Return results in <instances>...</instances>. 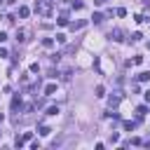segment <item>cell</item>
<instances>
[{"label":"cell","mask_w":150,"mask_h":150,"mask_svg":"<svg viewBox=\"0 0 150 150\" xmlns=\"http://www.w3.org/2000/svg\"><path fill=\"white\" fill-rule=\"evenodd\" d=\"M19 108H21V96H14L12 99V112H16Z\"/></svg>","instance_id":"5"},{"label":"cell","mask_w":150,"mask_h":150,"mask_svg":"<svg viewBox=\"0 0 150 150\" xmlns=\"http://www.w3.org/2000/svg\"><path fill=\"white\" fill-rule=\"evenodd\" d=\"M28 14H31V10H28V7H19V16H21V19H26Z\"/></svg>","instance_id":"11"},{"label":"cell","mask_w":150,"mask_h":150,"mask_svg":"<svg viewBox=\"0 0 150 150\" xmlns=\"http://www.w3.org/2000/svg\"><path fill=\"white\" fill-rule=\"evenodd\" d=\"M141 38H143L141 33H134V35H131V42H138V40H141Z\"/></svg>","instance_id":"19"},{"label":"cell","mask_w":150,"mask_h":150,"mask_svg":"<svg viewBox=\"0 0 150 150\" xmlns=\"http://www.w3.org/2000/svg\"><path fill=\"white\" fill-rule=\"evenodd\" d=\"M56 42H61V45H63V42H66V35H63V33H59V35H56Z\"/></svg>","instance_id":"20"},{"label":"cell","mask_w":150,"mask_h":150,"mask_svg":"<svg viewBox=\"0 0 150 150\" xmlns=\"http://www.w3.org/2000/svg\"><path fill=\"white\" fill-rule=\"evenodd\" d=\"M122 101V91H112V96L108 99V103H110V108H115L117 103Z\"/></svg>","instance_id":"2"},{"label":"cell","mask_w":150,"mask_h":150,"mask_svg":"<svg viewBox=\"0 0 150 150\" xmlns=\"http://www.w3.org/2000/svg\"><path fill=\"white\" fill-rule=\"evenodd\" d=\"M49 134H52V129L47 124H40V136H49Z\"/></svg>","instance_id":"8"},{"label":"cell","mask_w":150,"mask_h":150,"mask_svg":"<svg viewBox=\"0 0 150 150\" xmlns=\"http://www.w3.org/2000/svg\"><path fill=\"white\" fill-rule=\"evenodd\" d=\"M96 96H106V87H103V85L96 87Z\"/></svg>","instance_id":"16"},{"label":"cell","mask_w":150,"mask_h":150,"mask_svg":"<svg viewBox=\"0 0 150 150\" xmlns=\"http://www.w3.org/2000/svg\"><path fill=\"white\" fill-rule=\"evenodd\" d=\"M145 101H148V103H150V91H145Z\"/></svg>","instance_id":"24"},{"label":"cell","mask_w":150,"mask_h":150,"mask_svg":"<svg viewBox=\"0 0 150 150\" xmlns=\"http://www.w3.org/2000/svg\"><path fill=\"white\" fill-rule=\"evenodd\" d=\"M7 3H10V5H14V3H19V0H7Z\"/></svg>","instance_id":"26"},{"label":"cell","mask_w":150,"mask_h":150,"mask_svg":"<svg viewBox=\"0 0 150 150\" xmlns=\"http://www.w3.org/2000/svg\"><path fill=\"white\" fill-rule=\"evenodd\" d=\"M61 143H63V136H59V138H54V141H52V148H59Z\"/></svg>","instance_id":"17"},{"label":"cell","mask_w":150,"mask_h":150,"mask_svg":"<svg viewBox=\"0 0 150 150\" xmlns=\"http://www.w3.org/2000/svg\"><path fill=\"white\" fill-rule=\"evenodd\" d=\"M110 38H112V40H117V42H120V40H124V38H122V31H120V28H112V31H110Z\"/></svg>","instance_id":"4"},{"label":"cell","mask_w":150,"mask_h":150,"mask_svg":"<svg viewBox=\"0 0 150 150\" xmlns=\"http://www.w3.org/2000/svg\"><path fill=\"white\" fill-rule=\"evenodd\" d=\"M85 24H87V21H73V24H68V26H70V31H80V28H85Z\"/></svg>","instance_id":"6"},{"label":"cell","mask_w":150,"mask_h":150,"mask_svg":"<svg viewBox=\"0 0 150 150\" xmlns=\"http://www.w3.org/2000/svg\"><path fill=\"white\" fill-rule=\"evenodd\" d=\"M21 138H24V141H31V138H33V131H26V134H24Z\"/></svg>","instance_id":"22"},{"label":"cell","mask_w":150,"mask_h":150,"mask_svg":"<svg viewBox=\"0 0 150 150\" xmlns=\"http://www.w3.org/2000/svg\"><path fill=\"white\" fill-rule=\"evenodd\" d=\"M52 94H56V85H54V82L45 87V96H52Z\"/></svg>","instance_id":"7"},{"label":"cell","mask_w":150,"mask_h":150,"mask_svg":"<svg viewBox=\"0 0 150 150\" xmlns=\"http://www.w3.org/2000/svg\"><path fill=\"white\" fill-rule=\"evenodd\" d=\"M0 122H3V115H0Z\"/></svg>","instance_id":"27"},{"label":"cell","mask_w":150,"mask_h":150,"mask_svg":"<svg viewBox=\"0 0 150 150\" xmlns=\"http://www.w3.org/2000/svg\"><path fill=\"white\" fill-rule=\"evenodd\" d=\"M24 143H26V141H24V138H19V136H16V141H14V145H16V148H21V145H24Z\"/></svg>","instance_id":"21"},{"label":"cell","mask_w":150,"mask_h":150,"mask_svg":"<svg viewBox=\"0 0 150 150\" xmlns=\"http://www.w3.org/2000/svg\"><path fill=\"white\" fill-rule=\"evenodd\" d=\"M143 145H145V148H150V138H148V141H143Z\"/></svg>","instance_id":"25"},{"label":"cell","mask_w":150,"mask_h":150,"mask_svg":"<svg viewBox=\"0 0 150 150\" xmlns=\"http://www.w3.org/2000/svg\"><path fill=\"white\" fill-rule=\"evenodd\" d=\"M134 127H136V122H124V129H127V131H131Z\"/></svg>","instance_id":"18"},{"label":"cell","mask_w":150,"mask_h":150,"mask_svg":"<svg viewBox=\"0 0 150 150\" xmlns=\"http://www.w3.org/2000/svg\"><path fill=\"white\" fill-rule=\"evenodd\" d=\"M56 24H59V26H68V16H66V14H61L59 19H56Z\"/></svg>","instance_id":"10"},{"label":"cell","mask_w":150,"mask_h":150,"mask_svg":"<svg viewBox=\"0 0 150 150\" xmlns=\"http://www.w3.org/2000/svg\"><path fill=\"white\" fill-rule=\"evenodd\" d=\"M56 112H59V106H49L45 115H56Z\"/></svg>","instance_id":"12"},{"label":"cell","mask_w":150,"mask_h":150,"mask_svg":"<svg viewBox=\"0 0 150 150\" xmlns=\"http://www.w3.org/2000/svg\"><path fill=\"white\" fill-rule=\"evenodd\" d=\"M5 40H7V35H5V33H0V45H3Z\"/></svg>","instance_id":"23"},{"label":"cell","mask_w":150,"mask_h":150,"mask_svg":"<svg viewBox=\"0 0 150 150\" xmlns=\"http://www.w3.org/2000/svg\"><path fill=\"white\" fill-rule=\"evenodd\" d=\"M91 21H94V24H103V21H106V14H101V12H94Z\"/></svg>","instance_id":"3"},{"label":"cell","mask_w":150,"mask_h":150,"mask_svg":"<svg viewBox=\"0 0 150 150\" xmlns=\"http://www.w3.org/2000/svg\"><path fill=\"white\" fill-rule=\"evenodd\" d=\"M16 40H19V42H26V40H28V38H26V31H16Z\"/></svg>","instance_id":"9"},{"label":"cell","mask_w":150,"mask_h":150,"mask_svg":"<svg viewBox=\"0 0 150 150\" xmlns=\"http://www.w3.org/2000/svg\"><path fill=\"white\" fill-rule=\"evenodd\" d=\"M42 47H47V49L54 47V40H52V38H45V40H42Z\"/></svg>","instance_id":"14"},{"label":"cell","mask_w":150,"mask_h":150,"mask_svg":"<svg viewBox=\"0 0 150 150\" xmlns=\"http://www.w3.org/2000/svg\"><path fill=\"white\" fill-rule=\"evenodd\" d=\"M35 10L40 12V14H45V16H49V14H52V0H38V3H35Z\"/></svg>","instance_id":"1"},{"label":"cell","mask_w":150,"mask_h":150,"mask_svg":"<svg viewBox=\"0 0 150 150\" xmlns=\"http://www.w3.org/2000/svg\"><path fill=\"white\" fill-rule=\"evenodd\" d=\"M150 80V73H138V82H148Z\"/></svg>","instance_id":"13"},{"label":"cell","mask_w":150,"mask_h":150,"mask_svg":"<svg viewBox=\"0 0 150 150\" xmlns=\"http://www.w3.org/2000/svg\"><path fill=\"white\" fill-rule=\"evenodd\" d=\"M136 112H138V120H141L145 112H148V108H145V106H138V108H136Z\"/></svg>","instance_id":"15"}]
</instances>
